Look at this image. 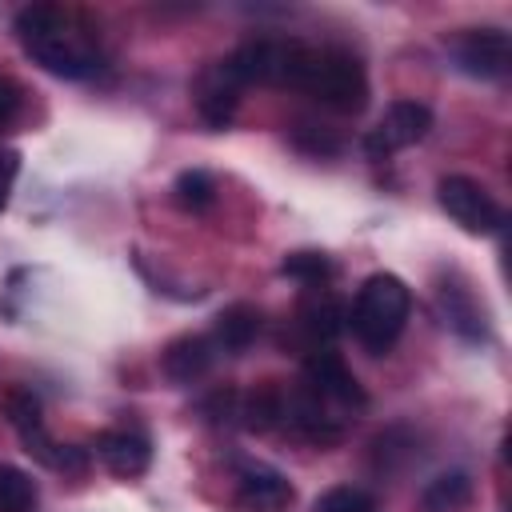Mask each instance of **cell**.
I'll return each mask as SVG.
<instances>
[{"label": "cell", "instance_id": "19", "mask_svg": "<svg viewBox=\"0 0 512 512\" xmlns=\"http://www.w3.org/2000/svg\"><path fill=\"white\" fill-rule=\"evenodd\" d=\"M172 200L184 208V212H208L216 204V180L204 172V168H184L176 180H172Z\"/></svg>", "mask_w": 512, "mask_h": 512}, {"label": "cell", "instance_id": "22", "mask_svg": "<svg viewBox=\"0 0 512 512\" xmlns=\"http://www.w3.org/2000/svg\"><path fill=\"white\" fill-rule=\"evenodd\" d=\"M312 512H376V500H372V492H364L356 484H336L324 496H316Z\"/></svg>", "mask_w": 512, "mask_h": 512}, {"label": "cell", "instance_id": "2", "mask_svg": "<svg viewBox=\"0 0 512 512\" xmlns=\"http://www.w3.org/2000/svg\"><path fill=\"white\" fill-rule=\"evenodd\" d=\"M408 316H412V292H408V284L400 276H392V272H372L356 288V300L348 308V328H352V336L372 356H384L400 340Z\"/></svg>", "mask_w": 512, "mask_h": 512}, {"label": "cell", "instance_id": "18", "mask_svg": "<svg viewBox=\"0 0 512 512\" xmlns=\"http://www.w3.org/2000/svg\"><path fill=\"white\" fill-rule=\"evenodd\" d=\"M472 500V476L468 472H444L420 488L424 512H460Z\"/></svg>", "mask_w": 512, "mask_h": 512}, {"label": "cell", "instance_id": "5", "mask_svg": "<svg viewBox=\"0 0 512 512\" xmlns=\"http://www.w3.org/2000/svg\"><path fill=\"white\" fill-rule=\"evenodd\" d=\"M432 132V108L420 100H392L388 112L380 116V124L364 136V152L372 160H388L392 152L420 144Z\"/></svg>", "mask_w": 512, "mask_h": 512}, {"label": "cell", "instance_id": "23", "mask_svg": "<svg viewBox=\"0 0 512 512\" xmlns=\"http://www.w3.org/2000/svg\"><path fill=\"white\" fill-rule=\"evenodd\" d=\"M292 144L300 152H308V156H336L344 148L340 136H332L328 128H316V124H296L292 128Z\"/></svg>", "mask_w": 512, "mask_h": 512}, {"label": "cell", "instance_id": "26", "mask_svg": "<svg viewBox=\"0 0 512 512\" xmlns=\"http://www.w3.org/2000/svg\"><path fill=\"white\" fill-rule=\"evenodd\" d=\"M20 84L16 80H8V76H0V132L16 120V112H20Z\"/></svg>", "mask_w": 512, "mask_h": 512}, {"label": "cell", "instance_id": "20", "mask_svg": "<svg viewBox=\"0 0 512 512\" xmlns=\"http://www.w3.org/2000/svg\"><path fill=\"white\" fill-rule=\"evenodd\" d=\"M36 504V484L24 468L0 464V512H32Z\"/></svg>", "mask_w": 512, "mask_h": 512}, {"label": "cell", "instance_id": "12", "mask_svg": "<svg viewBox=\"0 0 512 512\" xmlns=\"http://www.w3.org/2000/svg\"><path fill=\"white\" fill-rule=\"evenodd\" d=\"M296 500V488L284 472L268 464H244L236 476V508L240 512H284Z\"/></svg>", "mask_w": 512, "mask_h": 512}, {"label": "cell", "instance_id": "11", "mask_svg": "<svg viewBox=\"0 0 512 512\" xmlns=\"http://www.w3.org/2000/svg\"><path fill=\"white\" fill-rule=\"evenodd\" d=\"M344 328H348V308H344L332 292L312 288V292L300 300V308H296V336L304 340V352L328 348Z\"/></svg>", "mask_w": 512, "mask_h": 512}, {"label": "cell", "instance_id": "24", "mask_svg": "<svg viewBox=\"0 0 512 512\" xmlns=\"http://www.w3.org/2000/svg\"><path fill=\"white\" fill-rule=\"evenodd\" d=\"M236 404H240V392H232V388H216L212 396L200 400V416L212 420V424H224V420L236 416Z\"/></svg>", "mask_w": 512, "mask_h": 512}, {"label": "cell", "instance_id": "25", "mask_svg": "<svg viewBox=\"0 0 512 512\" xmlns=\"http://www.w3.org/2000/svg\"><path fill=\"white\" fill-rule=\"evenodd\" d=\"M16 176H20V152H0V212H4L8 200H12Z\"/></svg>", "mask_w": 512, "mask_h": 512}, {"label": "cell", "instance_id": "10", "mask_svg": "<svg viewBox=\"0 0 512 512\" xmlns=\"http://www.w3.org/2000/svg\"><path fill=\"white\" fill-rule=\"evenodd\" d=\"M240 92H244V84L236 80V72L228 68V60H216L212 68H204L200 72V80H196V112H200V120L208 124V128H228L232 124V116H236V108H240Z\"/></svg>", "mask_w": 512, "mask_h": 512}, {"label": "cell", "instance_id": "17", "mask_svg": "<svg viewBox=\"0 0 512 512\" xmlns=\"http://www.w3.org/2000/svg\"><path fill=\"white\" fill-rule=\"evenodd\" d=\"M236 416L248 432H268L276 424H284V388L280 384H260L248 396H240Z\"/></svg>", "mask_w": 512, "mask_h": 512}, {"label": "cell", "instance_id": "13", "mask_svg": "<svg viewBox=\"0 0 512 512\" xmlns=\"http://www.w3.org/2000/svg\"><path fill=\"white\" fill-rule=\"evenodd\" d=\"M96 456L104 460V468L120 480H132V476H144L148 464H152V444L148 436L140 432H128V428H108L96 436Z\"/></svg>", "mask_w": 512, "mask_h": 512}, {"label": "cell", "instance_id": "8", "mask_svg": "<svg viewBox=\"0 0 512 512\" xmlns=\"http://www.w3.org/2000/svg\"><path fill=\"white\" fill-rule=\"evenodd\" d=\"M4 416H8V424L16 428L24 452H28L32 460H40L44 468H56L60 444L48 436V428H44V412H40V400L32 396V388H12V392L4 396Z\"/></svg>", "mask_w": 512, "mask_h": 512}, {"label": "cell", "instance_id": "7", "mask_svg": "<svg viewBox=\"0 0 512 512\" xmlns=\"http://www.w3.org/2000/svg\"><path fill=\"white\" fill-rule=\"evenodd\" d=\"M452 52H456L460 72L476 80H504L512 68V40L504 28H468L452 44Z\"/></svg>", "mask_w": 512, "mask_h": 512}, {"label": "cell", "instance_id": "6", "mask_svg": "<svg viewBox=\"0 0 512 512\" xmlns=\"http://www.w3.org/2000/svg\"><path fill=\"white\" fill-rule=\"evenodd\" d=\"M304 384H308L316 396H324L332 408H344V412H360V408L368 404V396H364L356 372H352V368L344 364V356L332 352V348L308 352V360H304Z\"/></svg>", "mask_w": 512, "mask_h": 512}, {"label": "cell", "instance_id": "9", "mask_svg": "<svg viewBox=\"0 0 512 512\" xmlns=\"http://www.w3.org/2000/svg\"><path fill=\"white\" fill-rule=\"evenodd\" d=\"M336 408L324 400V396H316L304 380L292 388V392H284V420L300 432V436H308V440H316V444H336L340 436H344V416H332Z\"/></svg>", "mask_w": 512, "mask_h": 512}, {"label": "cell", "instance_id": "4", "mask_svg": "<svg viewBox=\"0 0 512 512\" xmlns=\"http://www.w3.org/2000/svg\"><path fill=\"white\" fill-rule=\"evenodd\" d=\"M436 200H440V208L464 228V232H472V236H492V232H500L504 228V208L496 204V196L480 184V180H472V176H444L440 184H436Z\"/></svg>", "mask_w": 512, "mask_h": 512}, {"label": "cell", "instance_id": "1", "mask_svg": "<svg viewBox=\"0 0 512 512\" xmlns=\"http://www.w3.org/2000/svg\"><path fill=\"white\" fill-rule=\"evenodd\" d=\"M16 40L20 48L52 76L64 80H88L100 72V52L88 36V28L76 20V12L60 4H28L16 12Z\"/></svg>", "mask_w": 512, "mask_h": 512}, {"label": "cell", "instance_id": "15", "mask_svg": "<svg viewBox=\"0 0 512 512\" xmlns=\"http://www.w3.org/2000/svg\"><path fill=\"white\" fill-rule=\"evenodd\" d=\"M436 308H440L444 324H448L456 336H464V340H472V344L488 340L484 308L476 304V296H472L460 280H448V284H440V288H436Z\"/></svg>", "mask_w": 512, "mask_h": 512}, {"label": "cell", "instance_id": "16", "mask_svg": "<svg viewBox=\"0 0 512 512\" xmlns=\"http://www.w3.org/2000/svg\"><path fill=\"white\" fill-rule=\"evenodd\" d=\"M260 308H252V304H228L216 320H212V344H216V352H228V356H240L256 336H260Z\"/></svg>", "mask_w": 512, "mask_h": 512}, {"label": "cell", "instance_id": "21", "mask_svg": "<svg viewBox=\"0 0 512 512\" xmlns=\"http://www.w3.org/2000/svg\"><path fill=\"white\" fill-rule=\"evenodd\" d=\"M280 276H292L300 284H324L332 276V260L316 248H304V252H288L280 260Z\"/></svg>", "mask_w": 512, "mask_h": 512}, {"label": "cell", "instance_id": "3", "mask_svg": "<svg viewBox=\"0 0 512 512\" xmlns=\"http://www.w3.org/2000/svg\"><path fill=\"white\" fill-rule=\"evenodd\" d=\"M296 92H308L324 108L340 116H356L368 108V72L348 48H312L304 56Z\"/></svg>", "mask_w": 512, "mask_h": 512}, {"label": "cell", "instance_id": "14", "mask_svg": "<svg viewBox=\"0 0 512 512\" xmlns=\"http://www.w3.org/2000/svg\"><path fill=\"white\" fill-rule=\"evenodd\" d=\"M216 360V344L200 332H184L176 340H168V348L160 352V368L172 384H196Z\"/></svg>", "mask_w": 512, "mask_h": 512}]
</instances>
